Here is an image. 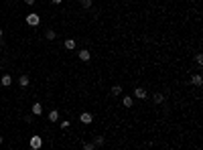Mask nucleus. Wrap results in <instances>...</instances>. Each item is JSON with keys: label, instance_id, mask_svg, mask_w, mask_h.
<instances>
[{"label": "nucleus", "instance_id": "24", "mask_svg": "<svg viewBox=\"0 0 203 150\" xmlns=\"http://www.w3.org/2000/svg\"><path fill=\"white\" fill-rule=\"evenodd\" d=\"M0 144H2V136H0Z\"/></svg>", "mask_w": 203, "mask_h": 150}, {"label": "nucleus", "instance_id": "13", "mask_svg": "<svg viewBox=\"0 0 203 150\" xmlns=\"http://www.w3.org/2000/svg\"><path fill=\"white\" fill-rule=\"evenodd\" d=\"M152 99H155V103H164V95H163V93H155Z\"/></svg>", "mask_w": 203, "mask_h": 150}, {"label": "nucleus", "instance_id": "17", "mask_svg": "<svg viewBox=\"0 0 203 150\" xmlns=\"http://www.w3.org/2000/svg\"><path fill=\"white\" fill-rule=\"evenodd\" d=\"M93 146H104V138H102V136H97L96 142H93Z\"/></svg>", "mask_w": 203, "mask_h": 150}, {"label": "nucleus", "instance_id": "5", "mask_svg": "<svg viewBox=\"0 0 203 150\" xmlns=\"http://www.w3.org/2000/svg\"><path fill=\"white\" fill-rule=\"evenodd\" d=\"M134 97H138V99H146V89H144V87H136V89H134Z\"/></svg>", "mask_w": 203, "mask_h": 150}, {"label": "nucleus", "instance_id": "11", "mask_svg": "<svg viewBox=\"0 0 203 150\" xmlns=\"http://www.w3.org/2000/svg\"><path fill=\"white\" fill-rule=\"evenodd\" d=\"M19 85L20 87H27V85H29V75H20V77H19Z\"/></svg>", "mask_w": 203, "mask_h": 150}, {"label": "nucleus", "instance_id": "16", "mask_svg": "<svg viewBox=\"0 0 203 150\" xmlns=\"http://www.w3.org/2000/svg\"><path fill=\"white\" fill-rule=\"evenodd\" d=\"M45 39H47V41H53V39H55V30H51V29H49L47 33H45Z\"/></svg>", "mask_w": 203, "mask_h": 150}, {"label": "nucleus", "instance_id": "19", "mask_svg": "<svg viewBox=\"0 0 203 150\" xmlns=\"http://www.w3.org/2000/svg\"><path fill=\"white\" fill-rule=\"evenodd\" d=\"M83 148H85V150H93L96 146H93V142H85V144H83Z\"/></svg>", "mask_w": 203, "mask_h": 150}, {"label": "nucleus", "instance_id": "23", "mask_svg": "<svg viewBox=\"0 0 203 150\" xmlns=\"http://www.w3.org/2000/svg\"><path fill=\"white\" fill-rule=\"evenodd\" d=\"M2 37H4V30H2V29H0V39H2Z\"/></svg>", "mask_w": 203, "mask_h": 150}, {"label": "nucleus", "instance_id": "22", "mask_svg": "<svg viewBox=\"0 0 203 150\" xmlns=\"http://www.w3.org/2000/svg\"><path fill=\"white\" fill-rule=\"evenodd\" d=\"M51 2H53V4H57V6L61 4V0H51Z\"/></svg>", "mask_w": 203, "mask_h": 150}, {"label": "nucleus", "instance_id": "3", "mask_svg": "<svg viewBox=\"0 0 203 150\" xmlns=\"http://www.w3.org/2000/svg\"><path fill=\"white\" fill-rule=\"evenodd\" d=\"M79 122H81V124H85V126H87V124H92V122H93V116H92V114H89V111H83L81 116H79Z\"/></svg>", "mask_w": 203, "mask_h": 150}, {"label": "nucleus", "instance_id": "4", "mask_svg": "<svg viewBox=\"0 0 203 150\" xmlns=\"http://www.w3.org/2000/svg\"><path fill=\"white\" fill-rule=\"evenodd\" d=\"M191 83H193L195 87H201L203 85V77L199 75V73H195V75H191Z\"/></svg>", "mask_w": 203, "mask_h": 150}, {"label": "nucleus", "instance_id": "14", "mask_svg": "<svg viewBox=\"0 0 203 150\" xmlns=\"http://www.w3.org/2000/svg\"><path fill=\"white\" fill-rule=\"evenodd\" d=\"M79 4H81V8L89 10V8H92V4H93V0H81V2H79Z\"/></svg>", "mask_w": 203, "mask_h": 150}, {"label": "nucleus", "instance_id": "25", "mask_svg": "<svg viewBox=\"0 0 203 150\" xmlns=\"http://www.w3.org/2000/svg\"><path fill=\"white\" fill-rule=\"evenodd\" d=\"M0 69H2V63H0Z\"/></svg>", "mask_w": 203, "mask_h": 150}, {"label": "nucleus", "instance_id": "21", "mask_svg": "<svg viewBox=\"0 0 203 150\" xmlns=\"http://www.w3.org/2000/svg\"><path fill=\"white\" fill-rule=\"evenodd\" d=\"M24 2H27L29 6H33V4H35V0H24Z\"/></svg>", "mask_w": 203, "mask_h": 150}, {"label": "nucleus", "instance_id": "12", "mask_svg": "<svg viewBox=\"0 0 203 150\" xmlns=\"http://www.w3.org/2000/svg\"><path fill=\"white\" fill-rule=\"evenodd\" d=\"M65 49H75V39H65Z\"/></svg>", "mask_w": 203, "mask_h": 150}, {"label": "nucleus", "instance_id": "15", "mask_svg": "<svg viewBox=\"0 0 203 150\" xmlns=\"http://www.w3.org/2000/svg\"><path fill=\"white\" fill-rule=\"evenodd\" d=\"M122 93V85H114L112 87V95H120Z\"/></svg>", "mask_w": 203, "mask_h": 150}, {"label": "nucleus", "instance_id": "9", "mask_svg": "<svg viewBox=\"0 0 203 150\" xmlns=\"http://www.w3.org/2000/svg\"><path fill=\"white\" fill-rule=\"evenodd\" d=\"M0 83H2L4 87H10V85H12V77H10V75H2V79H0Z\"/></svg>", "mask_w": 203, "mask_h": 150}, {"label": "nucleus", "instance_id": "10", "mask_svg": "<svg viewBox=\"0 0 203 150\" xmlns=\"http://www.w3.org/2000/svg\"><path fill=\"white\" fill-rule=\"evenodd\" d=\"M122 103H124V107H132V106H134V99H132L130 95H124V99H122Z\"/></svg>", "mask_w": 203, "mask_h": 150}, {"label": "nucleus", "instance_id": "20", "mask_svg": "<svg viewBox=\"0 0 203 150\" xmlns=\"http://www.w3.org/2000/svg\"><path fill=\"white\" fill-rule=\"evenodd\" d=\"M61 128H69V120H63L61 122Z\"/></svg>", "mask_w": 203, "mask_h": 150}, {"label": "nucleus", "instance_id": "6", "mask_svg": "<svg viewBox=\"0 0 203 150\" xmlns=\"http://www.w3.org/2000/svg\"><path fill=\"white\" fill-rule=\"evenodd\" d=\"M77 57L81 59V61H89V59H92V53H89L87 49H81V51L77 53Z\"/></svg>", "mask_w": 203, "mask_h": 150}, {"label": "nucleus", "instance_id": "2", "mask_svg": "<svg viewBox=\"0 0 203 150\" xmlns=\"http://www.w3.org/2000/svg\"><path fill=\"white\" fill-rule=\"evenodd\" d=\"M29 146L35 148V150H39L41 146H43V138H41V136H33V138L29 140Z\"/></svg>", "mask_w": 203, "mask_h": 150}, {"label": "nucleus", "instance_id": "7", "mask_svg": "<svg viewBox=\"0 0 203 150\" xmlns=\"http://www.w3.org/2000/svg\"><path fill=\"white\" fill-rule=\"evenodd\" d=\"M33 114H35V116H41V114H43V103L35 102L33 103Z\"/></svg>", "mask_w": 203, "mask_h": 150}, {"label": "nucleus", "instance_id": "8", "mask_svg": "<svg viewBox=\"0 0 203 150\" xmlns=\"http://www.w3.org/2000/svg\"><path fill=\"white\" fill-rule=\"evenodd\" d=\"M47 120L49 122H57L59 120V111L57 110H51V111H49V116H47Z\"/></svg>", "mask_w": 203, "mask_h": 150}, {"label": "nucleus", "instance_id": "1", "mask_svg": "<svg viewBox=\"0 0 203 150\" xmlns=\"http://www.w3.org/2000/svg\"><path fill=\"white\" fill-rule=\"evenodd\" d=\"M27 22H29V26H39L41 18L37 12H31V14H27Z\"/></svg>", "mask_w": 203, "mask_h": 150}, {"label": "nucleus", "instance_id": "18", "mask_svg": "<svg viewBox=\"0 0 203 150\" xmlns=\"http://www.w3.org/2000/svg\"><path fill=\"white\" fill-rule=\"evenodd\" d=\"M195 61H197V65H203V55L197 53V55H195Z\"/></svg>", "mask_w": 203, "mask_h": 150}]
</instances>
